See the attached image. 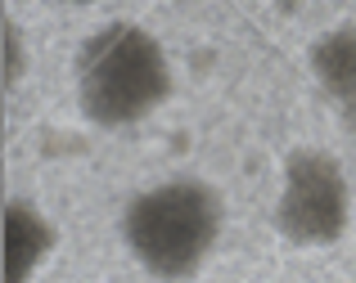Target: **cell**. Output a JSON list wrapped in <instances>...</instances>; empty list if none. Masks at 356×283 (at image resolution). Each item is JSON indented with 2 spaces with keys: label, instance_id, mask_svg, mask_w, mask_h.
<instances>
[{
  "label": "cell",
  "instance_id": "cell-1",
  "mask_svg": "<svg viewBox=\"0 0 356 283\" xmlns=\"http://www.w3.org/2000/svg\"><path fill=\"white\" fill-rule=\"evenodd\" d=\"M221 225H226L221 194L194 175H181L131 198L122 212V239L149 279L185 283L208 266Z\"/></svg>",
  "mask_w": 356,
  "mask_h": 283
},
{
  "label": "cell",
  "instance_id": "cell-2",
  "mask_svg": "<svg viewBox=\"0 0 356 283\" xmlns=\"http://www.w3.org/2000/svg\"><path fill=\"white\" fill-rule=\"evenodd\" d=\"M172 99V59L163 41L140 23L99 27L77 50V108L104 130L154 117Z\"/></svg>",
  "mask_w": 356,
  "mask_h": 283
},
{
  "label": "cell",
  "instance_id": "cell-3",
  "mask_svg": "<svg viewBox=\"0 0 356 283\" xmlns=\"http://www.w3.org/2000/svg\"><path fill=\"white\" fill-rule=\"evenodd\" d=\"M352 225L348 171L325 148H293L280 171L275 230L293 248H334Z\"/></svg>",
  "mask_w": 356,
  "mask_h": 283
},
{
  "label": "cell",
  "instance_id": "cell-4",
  "mask_svg": "<svg viewBox=\"0 0 356 283\" xmlns=\"http://www.w3.org/2000/svg\"><path fill=\"white\" fill-rule=\"evenodd\" d=\"M59 234H54L50 216L27 198H9L5 203V283H32L36 270L54 257Z\"/></svg>",
  "mask_w": 356,
  "mask_h": 283
},
{
  "label": "cell",
  "instance_id": "cell-5",
  "mask_svg": "<svg viewBox=\"0 0 356 283\" xmlns=\"http://www.w3.org/2000/svg\"><path fill=\"white\" fill-rule=\"evenodd\" d=\"M316 86L330 94V103L339 108V117L356 130V27H330L312 41L307 50Z\"/></svg>",
  "mask_w": 356,
  "mask_h": 283
},
{
  "label": "cell",
  "instance_id": "cell-6",
  "mask_svg": "<svg viewBox=\"0 0 356 283\" xmlns=\"http://www.w3.org/2000/svg\"><path fill=\"white\" fill-rule=\"evenodd\" d=\"M27 77V36L18 18H5V90L14 94Z\"/></svg>",
  "mask_w": 356,
  "mask_h": 283
},
{
  "label": "cell",
  "instance_id": "cell-7",
  "mask_svg": "<svg viewBox=\"0 0 356 283\" xmlns=\"http://www.w3.org/2000/svg\"><path fill=\"white\" fill-rule=\"evenodd\" d=\"M68 5H95V0H68Z\"/></svg>",
  "mask_w": 356,
  "mask_h": 283
}]
</instances>
